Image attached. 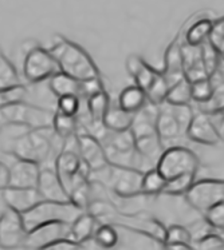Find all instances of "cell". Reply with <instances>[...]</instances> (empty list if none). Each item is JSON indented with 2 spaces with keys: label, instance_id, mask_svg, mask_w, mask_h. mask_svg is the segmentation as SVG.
I'll use <instances>...</instances> for the list:
<instances>
[{
  "label": "cell",
  "instance_id": "obj_1",
  "mask_svg": "<svg viewBox=\"0 0 224 250\" xmlns=\"http://www.w3.org/2000/svg\"><path fill=\"white\" fill-rule=\"evenodd\" d=\"M49 50L55 58L59 71L75 78L76 81L83 82L87 79L101 77L100 68L92 56L74 42L59 36V39H55Z\"/></svg>",
  "mask_w": 224,
  "mask_h": 250
},
{
  "label": "cell",
  "instance_id": "obj_2",
  "mask_svg": "<svg viewBox=\"0 0 224 250\" xmlns=\"http://www.w3.org/2000/svg\"><path fill=\"white\" fill-rule=\"evenodd\" d=\"M85 210L79 209L72 201H49L42 199L39 204L22 214L23 225L27 231L36 226L49 222L73 224L74 220Z\"/></svg>",
  "mask_w": 224,
  "mask_h": 250
},
{
  "label": "cell",
  "instance_id": "obj_3",
  "mask_svg": "<svg viewBox=\"0 0 224 250\" xmlns=\"http://www.w3.org/2000/svg\"><path fill=\"white\" fill-rule=\"evenodd\" d=\"M52 118L54 112L47 111L34 104H28L25 101L0 108L1 126H23L28 130L52 127Z\"/></svg>",
  "mask_w": 224,
  "mask_h": 250
},
{
  "label": "cell",
  "instance_id": "obj_4",
  "mask_svg": "<svg viewBox=\"0 0 224 250\" xmlns=\"http://www.w3.org/2000/svg\"><path fill=\"white\" fill-rule=\"evenodd\" d=\"M106 148L107 159L110 165L143 167V159L136 150V138L129 130L125 131H106V137L101 141Z\"/></svg>",
  "mask_w": 224,
  "mask_h": 250
},
{
  "label": "cell",
  "instance_id": "obj_5",
  "mask_svg": "<svg viewBox=\"0 0 224 250\" xmlns=\"http://www.w3.org/2000/svg\"><path fill=\"white\" fill-rule=\"evenodd\" d=\"M199 165L196 153L183 145H176L164 148L154 167L168 181L183 174H198Z\"/></svg>",
  "mask_w": 224,
  "mask_h": 250
},
{
  "label": "cell",
  "instance_id": "obj_6",
  "mask_svg": "<svg viewBox=\"0 0 224 250\" xmlns=\"http://www.w3.org/2000/svg\"><path fill=\"white\" fill-rule=\"evenodd\" d=\"M52 127L32 128L14 143V154L18 158L30 159L41 165L52 150Z\"/></svg>",
  "mask_w": 224,
  "mask_h": 250
},
{
  "label": "cell",
  "instance_id": "obj_7",
  "mask_svg": "<svg viewBox=\"0 0 224 250\" xmlns=\"http://www.w3.org/2000/svg\"><path fill=\"white\" fill-rule=\"evenodd\" d=\"M110 189L121 198H134L143 195L144 171L129 166L109 165L105 168Z\"/></svg>",
  "mask_w": 224,
  "mask_h": 250
},
{
  "label": "cell",
  "instance_id": "obj_8",
  "mask_svg": "<svg viewBox=\"0 0 224 250\" xmlns=\"http://www.w3.org/2000/svg\"><path fill=\"white\" fill-rule=\"evenodd\" d=\"M184 198L192 209L204 214L211 206L224 201V179H196Z\"/></svg>",
  "mask_w": 224,
  "mask_h": 250
},
{
  "label": "cell",
  "instance_id": "obj_9",
  "mask_svg": "<svg viewBox=\"0 0 224 250\" xmlns=\"http://www.w3.org/2000/svg\"><path fill=\"white\" fill-rule=\"evenodd\" d=\"M58 71L59 67L50 50L43 47H34L27 52L23 63V75L27 82H45Z\"/></svg>",
  "mask_w": 224,
  "mask_h": 250
},
{
  "label": "cell",
  "instance_id": "obj_10",
  "mask_svg": "<svg viewBox=\"0 0 224 250\" xmlns=\"http://www.w3.org/2000/svg\"><path fill=\"white\" fill-rule=\"evenodd\" d=\"M58 178L61 179L63 188L66 189L67 194L70 193L73 185L82 177L90 178V168L82 162L81 157L76 150L72 148H63L61 153L58 154L54 164Z\"/></svg>",
  "mask_w": 224,
  "mask_h": 250
},
{
  "label": "cell",
  "instance_id": "obj_11",
  "mask_svg": "<svg viewBox=\"0 0 224 250\" xmlns=\"http://www.w3.org/2000/svg\"><path fill=\"white\" fill-rule=\"evenodd\" d=\"M76 146L82 162L90 168L92 173L103 170L110 165L107 159L106 148L101 139H98L94 134H76Z\"/></svg>",
  "mask_w": 224,
  "mask_h": 250
},
{
  "label": "cell",
  "instance_id": "obj_12",
  "mask_svg": "<svg viewBox=\"0 0 224 250\" xmlns=\"http://www.w3.org/2000/svg\"><path fill=\"white\" fill-rule=\"evenodd\" d=\"M185 137L195 143L204 146H218L222 142L219 130L212 117L207 112H195L185 130Z\"/></svg>",
  "mask_w": 224,
  "mask_h": 250
},
{
  "label": "cell",
  "instance_id": "obj_13",
  "mask_svg": "<svg viewBox=\"0 0 224 250\" xmlns=\"http://www.w3.org/2000/svg\"><path fill=\"white\" fill-rule=\"evenodd\" d=\"M25 230L22 214L7 208L0 215V246L4 249H16L25 245Z\"/></svg>",
  "mask_w": 224,
  "mask_h": 250
},
{
  "label": "cell",
  "instance_id": "obj_14",
  "mask_svg": "<svg viewBox=\"0 0 224 250\" xmlns=\"http://www.w3.org/2000/svg\"><path fill=\"white\" fill-rule=\"evenodd\" d=\"M156 131L164 148L176 146L178 145V141L185 137V127L178 122L168 103H163L158 106Z\"/></svg>",
  "mask_w": 224,
  "mask_h": 250
},
{
  "label": "cell",
  "instance_id": "obj_15",
  "mask_svg": "<svg viewBox=\"0 0 224 250\" xmlns=\"http://www.w3.org/2000/svg\"><path fill=\"white\" fill-rule=\"evenodd\" d=\"M72 224L66 222H49L36 226L27 231L25 245L30 249H45L52 241L72 237Z\"/></svg>",
  "mask_w": 224,
  "mask_h": 250
},
{
  "label": "cell",
  "instance_id": "obj_16",
  "mask_svg": "<svg viewBox=\"0 0 224 250\" xmlns=\"http://www.w3.org/2000/svg\"><path fill=\"white\" fill-rule=\"evenodd\" d=\"M1 198L7 205V208L15 210L18 213H25L27 210L34 208L36 204H39L42 199L41 193L36 188H14L7 186L0 190Z\"/></svg>",
  "mask_w": 224,
  "mask_h": 250
},
{
  "label": "cell",
  "instance_id": "obj_17",
  "mask_svg": "<svg viewBox=\"0 0 224 250\" xmlns=\"http://www.w3.org/2000/svg\"><path fill=\"white\" fill-rule=\"evenodd\" d=\"M8 186L14 188H36L39 174H41V165L30 159L18 158L14 164L8 166Z\"/></svg>",
  "mask_w": 224,
  "mask_h": 250
},
{
  "label": "cell",
  "instance_id": "obj_18",
  "mask_svg": "<svg viewBox=\"0 0 224 250\" xmlns=\"http://www.w3.org/2000/svg\"><path fill=\"white\" fill-rule=\"evenodd\" d=\"M181 50H183L184 61V78L191 83L204 78H209V74L204 66L203 58H201V47L189 46L184 43L181 44Z\"/></svg>",
  "mask_w": 224,
  "mask_h": 250
},
{
  "label": "cell",
  "instance_id": "obj_19",
  "mask_svg": "<svg viewBox=\"0 0 224 250\" xmlns=\"http://www.w3.org/2000/svg\"><path fill=\"white\" fill-rule=\"evenodd\" d=\"M161 74L167 79L169 87L184 78V61L181 43L172 42L164 55V68Z\"/></svg>",
  "mask_w": 224,
  "mask_h": 250
},
{
  "label": "cell",
  "instance_id": "obj_20",
  "mask_svg": "<svg viewBox=\"0 0 224 250\" xmlns=\"http://www.w3.org/2000/svg\"><path fill=\"white\" fill-rule=\"evenodd\" d=\"M36 189L41 193L42 198L49 201H70L66 189L63 188L61 179L58 178L55 170L41 168Z\"/></svg>",
  "mask_w": 224,
  "mask_h": 250
},
{
  "label": "cell",
  "instance_id": "obj_21",
  "mask_svg": "<svg viewBox=\"0 0 224 250\" xmlns=\"http://www.w3.org/2000/svg\"><path fill=\"white\" fill-rule=\"evenodd\" d=\"M126 71L133 78L134 83L143 90H147L150 86V83L154 81V78L157 77V74L160 72L156 68H153L150 64H148L141 56L134 55V54L126 58Z\"/></svg>",
  "mask_w": 224,
  "mask_h": 250
},
{
  "label": "cell",
  "instance_id": "obj_22",
  "mask_svg": "<svg viewBox=\"0 0 224 250\" xmlns=\"http://www.w3.org/2000/svg\"><path fill=\"white\" fill-rule=\"evenodd\" d=\"M110 97L106 90H102L100 92L93 94L86 98V110L87 115L90 118V122L97 126H103L102 121L105 118V114L110 107Z\"/></svg>",
  "mask_w": 224,
  "mask_h": 250
},
{
  "label": "cell",
  "instance_id": "obj_23",
  "mask_svg": "<svg viewBox=\"0 0 224 250\" xmlns=\"http://www.w3.org/2000/svg\"><path fill=\"white\" fill-rule=\"evenodd\" d=\"M98 226L97 218L89 213V211H83L82 214L76 217L74 222L72 224V238L75 240L79 244H83L85 241L93 238V235L96 233V229Z\"/></svg>",
  "mask_w": 224,
  "mask_h": 250
},
{
  "label": "cell",
  "instance_id": "obj_24",
  "mask_svg": "<svg viewBox=\"0 0 224 250\" xmlns=\"http://www.w3.org/2000/svg\"><path fill=\"white\" fill-rule=\"evenodd\" d=\"M133 115H134L133 112L124 110L118 104L117 106L110 104V107L102 121V125L109 131H125L132 126Z\"/></svg>",
  "mask_w": 224,
  "mask_h": 250
},
{
  "label": "cell",
  "instance_id": "obj_25",
  "mask_svg": "<svg viewBox=\"0 0 224 250\" xmlns=\"http://www.w3.org/2000/svg\"><path fill=\"white\" fill-rule=\"evenodd\" d=\"M148 103L147 92L137 84L124 88L118 97V106L129 112H137Z\"/></svg>",
  "mask_w": 224,
  "mask_h": 250
},
{
  "label": "cell",
  "instance_id": "obj_26",
  "mask_svg": "<svg viewBox=\"0 0 224 250\" xmlns=\"http://www.w3.org/2000/svg\"><path fill=\"white\" fill-rule=\"evenodd\" d=\"M136 150L143 159V165L145 162H149V164L154 162L156 165L158 157L163 153L164 147L157 133H156L136 139Z\"/></svg>",
  "mask_w": 224,
  "mask_h": 250
},
{
  "label": "cell",
  "instance_id": "obj_27",
  "mask_svg": "<svg viewBox=\"0 0 224 250\" xmlns=\"http://www.w3.org/2000/svg\"><path fill=\"white\" fill-rule=\"evenodd\" d=\"M49 86L52 94L58 98L63 95L79 97V92H81V82L62 71H58L49 79Z\"/></svg>",
  "mask_w": 224,
  "mask_h": 250
},
{
  "label": "cell",
  "instance_id": "obj_28",
  "mask_svg": "<svg viewBox=\"0 0 224 250\" xmlns=\"http://www.w3.org/2000/svg\"><path fill=\"white\" fill-rule=\"evenodd\" d=\"M212 28H214V21L211 19H200L195 21L185 32V43L189 46H201L205 42L209 41Z\"/></svg>",
  "mask_w": 224,
  "mask_h": 250
},
{
  "label": "cell",
  "instance_id": "obj_29",
  "mask_svg": "<svg viewBox=\"0 0 224 250\" xmlns=\"http://www.w3.org/2000/svg\"><path fill=\"white\" fill-rule=\"evenodd\" d=\"M76 128H78L76 117L67 115V114L55 110L54 118H52V130L55 131L56 137L62 139L70 138L76 134Z\"/></svg>",
  "mask_w": 224,
  "mask_h": 250
},
{
  "label": "cell",
  "instance_id": "obj_30",
  "mask_svg": "<svg viewBox=\"0 0 224 250\" xmlns=\"http://www.w3.org/2000/svg\"><path fill=\"white\" fill-rule=\"evenodd\" d=\"M22 84L19 72L0 48V90Z\"/></svg>",
  "mask_w": 224,
  "mask_h": 250
},
{
  "label": "cell",
  "instance_id": "obj_31",
  "mask_svg": "<svg viewBox=\"0 0 224 250\" xmlns=\"http://www.w3.org/2000/svg\"><path fill=\"white\" fill-rule=\"evenodd\" d=\"M165 184H167V179L164 178L157 168H148L147 171H144L143 195L152 197V195L163 194Z\"/></svg>",
  "mask_w": 224,
  "mask_h": 250
},
{
  "label": "cell",
  "instance_id": "obj_32",
  "mask_svg": "<svg viewBox=\"0 0 224 250\" xmlns=\"http://www.w3.org/2000/svg\"><path fill=\"white\" fill-rule=\"evenodd\" d=\"M165 102L171 104H191L192 103V92H191V82L185 78L180 79L169 87Z\"/></svg>",
  "mask_w": 224,
  "mask_h": 250
},
{
  "label": "cell",
  "instance_id": "obj_33",
  "mask_svg": "<svg viewBox=\"0 0 224 250\" xmlns=\"http://www.w3.org/2000/svg\"><path fill=\"white\" fill-rule=\"evenodd\" d=\"M195 181H196V174H183V175L168 179L164 188L163 194L172 195V197H181V195L184 197Z\"/></svg>",
  "mask_w": 224,
  "mask_h": 250
},
{
  "label": "cell",
  "instance_id": "obj_34",
  "mask_svg": "<svg viewBox=\"0 0 224 250\" xmlns=\"http://www.w3.org/2000/svg\"><path fill=\"white\" fill-rule=\"evenodd\" d=\"M169 84L167 82V79L164 78L161 71L158 72L157 77L154 78V81L150 83V86L145 90L147 92V98H148V102L156 106H160L165 103L167 99V94H168Z\"/></svg>",
  "mask_w": 224,
  "mask_h": 250
},
{
  "label": "cell",
  "instance_id": "obj_35",
  "mask_svg": "<svg viewBox=\"0 0 224 250\" xmlns=\"http://www.w3.org/2000/svg\"><path fill=\"white\" fill-rule=\"evenodd\" d=\"M97 245L102 249H110L118 244L117 229L112 224H100L93 235Z\"/></svg>",
  "mask_w": 224,
  "mask_h": 250
},
{
  "label": "cell",
  "instance_id": "obj_36",
  "mask_svg": "<svg viewBox=\"0 0 224 250\" xmlns=\"http://www.w3.org/2000/svg\"><path fill=\"white\" fill-rule=\"evenodd\" d=\"M191 92H192V102H207L212 95V92H214L212 79L211 78H204V79L191 83Z\"/></svg>",
  "mask_w": 224,
  "mask_h": 250
},
{
  "label": "cell",
  "instance_id": "obj_37",
  "mask_svg": "<svg viewBox=\"0 0 224 250\" xmlns=\"http://www.w3.org/2000/svg\"><path fill=\"white\" fill-rule=\"evenodd\" d=\"M200 47H201V58H203L204 66L207 68L209 78H211L215 72L218 71L220 61H222V56H220L219 52L216 51V48L209 42H205Z\"/></svg>",
  "mask_w": 224,
  "mask_h": 250
},
{
  "label": "cell",
  "instance_id": "obj_38",
  "mask_svg": "<svg viewBox=\"0 0 224 250\" xmlns=\"http://www.w3.org/2000/svg\"><path fill=\"white\" fill-rule=\"evenodd\" d=\"M25 95H27V88L23 84L0 90V108L8 106V104L23 102Z\"/></svg>",
  "mask_w": 224,
  "mask_h": 250
},
{
  "label": "cell",
  "instance_id": "obj_39",
  "mask_svg": "<svg viewBox=\"0 0 224 250\" xmlns=\"http://www.w3.org/2000/svg\"><path fill=\"white\" fill-rule=\"evenodd\" d=\"M203 218L214 230L224 229V201L211 206L203 214Z\"/></svg>",
  "mask_w": 224,
  "mask_h": 250
},
{
  "label": "cell",
  "instance_id": "obj_40",
  "mask_svg": "<svg viewBox=\"0 0 224 250\" xmlns=\"http://www.w3.org/2000/svg\"><path fill=\"white\" fill-rule=\"evenodd\" d=\"M171 242H185V244H191L192 245V233L185 226L172 225V226L167 228L165 240H164L161 245L171 244Z\"/></svg>",
  "mask_w": 224,
  "mask_h": 250
},
{
  "label": "cell",
  "instance_id": "obj_41",
  "mask_svg": "<svg viewBox=\"0 0 224 250\" xmlns=\"http://www.w3.org/2000/svg\"><path fill=\"white\" fill-rule=\"evenodd\" d=\"M79 108H81V98L78 95H63L58 98V103H56L58 111L76 117Z\"/></svg>",
  "mask_w": 224,
  "mask_h": 250
},
{
  "label": "cell",
  "instance_id": "obj_42",
  "mask_svg": "<svg viewBox=\"0 0 224 250\" xmlns=\"http://www.w3.org/2000/svg\"><path fill=\"white\" fill-rule=\"evenodd\" d=\"M198 249L200 250H224L223 237L215 230V233H208L198 240Z\"/></svg>",
  "mask_w": 224,
  "mask_h": 250
},
{
  "label": "cell",
  "instance_id": "obj_43",
  "mask_svg": "<svg viewBox=\"0 0 224 250\" xmlns=\"http://www.w3.org/2000/svg\"><path fill=\"white\" fill-rule=\"evenodd\" d=\"M102 90H105V84L102 82L101 77L100 78H93V79H87L81 82V92H79V98L86 99L93 94L100 92Z\"/></svg>",
  "mask_w": 224,
  "mask_h": 250
},
{
  "label": "cell",
  "instance_id": "obj_44",
  "mask_svg": "<svg viewBox=\"0 0 224 250\" xmlns=\"http://www.w3.org/2000/svg\"><path fill=\"white\" fill-rule=\"evenodd\" d=\"M82 245L75 240H73L72 237H65L59 240L52 241L51 244L45 248V250H82Z\"/></svg>",
  "mask_w": 224,
  "mask_h": 250
},
{
  "label": "cell",
  "instance_id": "obj_45",
  "mask_svg": "<svg viewBox=\"0 0 224 250\" xmlns=\"http://www.w3.org/2000/svg\"><path fill=\"white\" fill-rule=\"evenodd\" d=\"M208 42L214 46L224 42V16L214 21V28H212V34L209 36Z\"/></svg>",
  "mask_w": 224,
  "mask_h": 250
},
{
  "label": "cell",
  "instance_id": "obj_46",
  "mask_svg": "<svg viewBox=\"0 0 224 250\" xmlns=\"http://www.w3.org/2000/svg\"><path fill=\"white\" fill-rule=\"evenodd\" d=\"M8 173H10L8 166L0 162V190L8 186Z\"/></svg>",
  "mask_w": 224,
  "mask_h": 250
},
{
  "label": "cell",
  "instance_id": "obj_47",
  "mask_svg": "<svg viewBox=\"0 0 224 250\" xmlns=\"http://www.w3.org/2000/svg\"><path fill=\"white\" fill-rule=\"evenodd\" d=\"M163 249L167 250H192L194 246L191 244H185V242H171V244H165L161 245Z\"/></svg>",
  "mask_w": 224,
  "mask_h": 250
},
{
  "label": "cell",
  "instance_id": "obj_48",
  "mask_svg": "<svg viewBox=\"0 0 224 250\" xmlns=\"http://www.w3.org/2000/svg\"><path fill=\"white\" fill-rule=\"evenodd\" d=\"M211 117H220L219 121H218V122H215V125H216V127H218V130H219L220 138H222V141H224V112L218 114V115H211Z\"/></svg>",
  "mask_w": 224,
  "mask_h": 250
},
{
  "label": "cell",
  "instance_id": "obj_49",
  "mask_svg": "<svg viewBox=\"0 0 224 250\" xmlns=\"http://www.w3.org/2000/svg\"><path fill=\"white\" fill-rule=\"evenodd\" d=\"M216 231H218V233H219V234H220V235H222V237H223V240H224V229L216 230Z\"/></svg>",
  "mask_w": 224,
  "mask_h": 250
}]
</instances>
